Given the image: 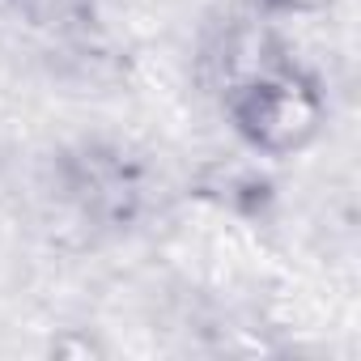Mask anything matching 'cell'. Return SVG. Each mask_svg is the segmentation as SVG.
I'll return each instance as SVG.
<instances>
[{
  "instance_id": "1",
  "label": "cell",
  "mask_w": 361,
  "mask_h": 361,
  "mask_svg": "<svg viewBox=\"0 0 361 361\" xmlns=\"http://www.w3.org/2000/svg\"><path fill=\"white\" fill-rule=\"evenodd\" d=\"M217 64L221 115L247 153L293 161L323 140L331 115L323 77L293 60L264 26L226 35Z\"/></svg>"
},
{
  "instance_id": "2",
  "label": "cell",
  "mask_w": 361,
  "mask_h": 361,
  "mask_svg": "<svg viewBox=\"0 0 361 361\" xmlns=\"http://www.w3.org/2000/svg\"><path fill=\"white\" fill-rule=\"evenodd\" d=\"M56 196L81 226L119 234L145 213V170L119 145L81 140L56 157Z\"/></svg>"
},
{
  "instance_id": "3",
  "label": "cell",
  "mask_w": 361,
  "mask_h": 361,
  "mask_svg": "<svg viewBox=\"0 0 361 361\" xmlns=\"http://www.w3.org/2000/svg\"><path fill=\"white\" fill-rule=\"evenodd\" d=\"M323 5L327 0H251V9L259 18H302V13H314Z\"/></svg>"
}]
</instances>
